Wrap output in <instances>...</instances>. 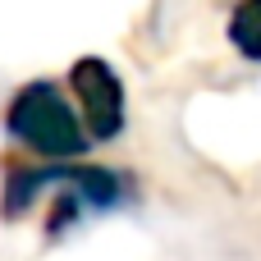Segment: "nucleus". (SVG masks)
<instances>
[{
  "label": "nucleus",
  "mask_w": 261,
  "mask_h": 261,
  "mask_svg": "<svg viewBox=\"0 0 261 261\" xmlns=\"http://www.w3.org/2000/svg\"><path fill=\"white\" fill-rule=\"evenodd\" d=\"M5 128L14 142H23L28 151L46 156V161H73L83 156L92 142L83 133V119L73 115V106L60 96L55 83H28L9 110H5Z\"/></svg>",
  "instance_id": "nucleus-1"
},
{
  "label": "nucleus",
  "mask_w": 261,
  "mask_h": 261,
  "mask_svg": "<svg viewBox=\"0 0 261 261\" xmlns=\"http://www.w3.org/2000/svg\"><path fill=\"white\" fill-rule=\"evenodd\" d=\"M69 87L78 96V119H83L87 142H110L124 133V83L106 60H96V55L73 60Z\"/></svg>",
  "instance_id": "nucleus-2"
},
{
  "label": "nucleus",
  "mask_w": 261,
  "mask_h": 261,
  "mask_svg": "<svg viewBox=\"0 0 261 261\" xmlns=\"http://www.w3.org/2000/svg\"><path fill=\"white\" fill-rule=\"evenodd\" d=\"M55 179H64L69 184V193L78 197V202H92L96 211H110V206H119L124 202V174H115V170H96V165H73V170H50Z\"/></svg>",
  "instance_id": "nucleus-3"
},
{
  "label": "nucleus",
  "mask_w": 261,
  "mask_h": 261,
  "mask_svg": "<svg viewBox=\"0 0 261 261\" xmlns=\"http://www.w3.org/2000/svg\"><path fill=\"white\" fill-rule=\"evenodd\" d=\"M229 41L243 60H257L261 64V0H248L229 14Z\"/></svg>",
  "instance_id": "nucleus-4"
},
{
  "label": "nucleus",
  "mask_w": 261,
  "mask_h": 261,
  "mask_svg": "<svg viewBox=\"0 0 261 261\" xmlns=\"http://www.w3.org/2000/svg\"><path fill=\"white\" fill-rule=\"evenodd\" d=\"M73 220H78V197L64 188V193H60V202H55V211H50V225H46V229H50V234H60V229H69Z\"/></svg>",
  "instance_id": "nucleus-5"
}]
</instances>
